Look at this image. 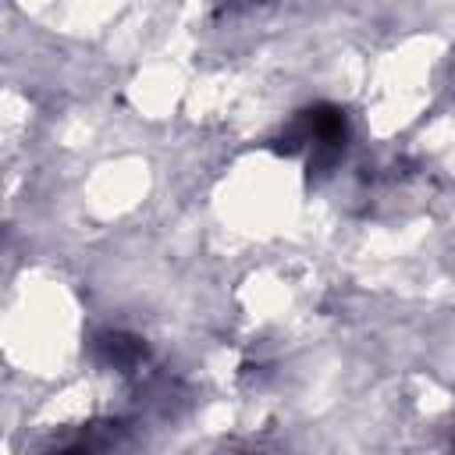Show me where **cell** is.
<instances>
[{"label":"cell","instance_id":"2","mask_svg":"<svg viewBox=\"0 0 455 455\" xmlns=\"http://www.w3.org/2000/svg\"><path fill=\"white\" fill-rule=\"evenodd\" d=\"M92 359L103 366V370H114V373H139L149 359V348L139 334H128V331H100L92 338Z\"/></svg>","mask_w":455,"mask_h":455},{"label":"cell","instance_id":"1","mask_svg":"<svg viewBox=\"0 0 455 455\" xmlns=\"http://www.w3.org/2000/svg\"><path fill=\"white\" fill-rule=\"evenodd\" d=\"M345 142H348L345 110L334 103H309L281 124V132L270 139V149L302 160L309 178H323L341 160Z\"/></svg>","mask_w":455,"mask_h":455},{"label":"cell","instance_id":"4","mask_svg":"<svg viewBox=\"0 0 455 455\" xmlns=\"http://www.w3.org/2000/svg\"><path fill=\"white\" fill-rule=\"evenodd\" d=\"M270 4H277V0H210L213 14H220V18L252 14V11H263V7H270Z\"/></svg>","mask_w":455,"mask_h":455},{"label":"cell","instance_id":"3","mask_svg":"<svg viewBox=\"0 0 455 455\" xmlns=\"http://www.w3.org/2000/svg\"><path fill=\"white\" fill-rule=\"evenodd\" d=\"M124 423L117 419H92V423H82L75 427V434L68 437H53V448L60 451H107V448H117L124 441Z\"/></svg>","mask_w":455,"mask_h":455}]
</instances>
